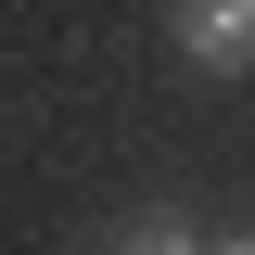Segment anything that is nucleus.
<instances>
[{"label":"nucleus","instance_id":"f257e3e1","mask_svg":"<svg viewBox=\"0 0 255 255\" xmlns=\"http://www.w3.org/2000/svg\"><path fill=\"white\" fill-rule=\"evenodd\" d=\"M179 51L204 77H243L255 64V0H179Z\"/></svg>","mask_w":255,"mask_h":255},{"label":"nucleus","instance_id":"f03ea898","mask_svg":"<svg viewBox=\"0 0 255 255\" xmlns=\"http://www.w3.org/2000/svg\"><path fill=\"white\" fill-rule=\"evenodd\" d=\"M115 255H204V230H191L179 204H140V217L115 230Z\"/></svg>","mask_w":255,"mask_h":255},{"label":"nucleus","instance_id":"7ed1b4c3","mask_svg":"<svg viewBox=\"0 0 255 255\" xmlns=\"http://www.w3.org/2000/svg\"><path fill=\"white\" fill-rule=\"evenodd\" d=\"M204 255H255V230H230V243H204Z\"/></svg>","mask_w":255,"mask_h":255}]
</instances>
